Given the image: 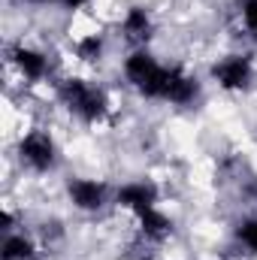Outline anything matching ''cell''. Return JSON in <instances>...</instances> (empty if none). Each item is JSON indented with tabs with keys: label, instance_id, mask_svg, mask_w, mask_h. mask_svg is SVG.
<instances>
[{
	"label": "cell",
	"instance_id": "6da1fadb",
	"mask_svg": "<svg viewBox=\"0 0 257 260\" xmlns=\"http://www.w3.org/2000/svg\"><path fill=\"white\" fill-rule=\"evenodd\" d=\"M121 79L130 91L148 103L188 109L203 97V82L182 64H164L151 49H133L121 61Z\"/></svg>",
	"mask_w": 257,
	"mask_h": 260
},
{
	"label": "cell",
	"instance_id": "5b68a950",
	"mask_svg": "<svg viewBox=\"0 0 257 260\" xmlns=\"http://www.w3.org/2000/svg\"><path fill=\"white\" fill-rule=\"evenodd\" d=\"M64 194H67V203L76 212L97 215V212H103L112 203L115 188H109V182L94 179V176H70L67 185H64Z\"/></svg>",
	"mask_w": 257,
	"mask_h": 260
},
{
	"label": "cell",
	"instance_id": "9c48e42d",
	"mask_svg": "<svg viewBox=\"0 0 257 260\" xmlns=\"http://www.w3.org/2000/svg\"><path fill=\"white\" fill-rule=\"evenodd\" d=\"M133 221H136V239L145 242V245H151V248L164 245L173 236V230H176V221L160 206H151V209L133 215Z\"/></svg>",
	"mask_w": 257,
	"mask_h": 260
},
{
	"label": "cell",
	"instance_id": "4fadbf2b",
	"mask_svg": "<svg viewBox=\"0 0 257 260\" xmlns=\"http://www.w3.org/2000/svg\"><path fill=\"white\" fill-rule=\"evenodd\" d=\"M233 242L242 248V254L257 260V215H242L233 224Z\"/></svg>",
	"mask_w": 257,
	"mask_h": 260
},
{
	"label": "cell",
	"instance_id": "9a60e30c",
	"mask_svg": "<svg viewBox=\"0 0 257 260\" xmlns=\"http://www.w3.org/2000/svg\"><path fill=\"white\" fill-rule=\"evenodd\" d=\"M21 3H27V6H61V0H21Z\"/></svg>",
	"mask_w": 257,
	"mask_h": 260
},
{
	"label": "cell",
	"instance_id": "52a82bcc",
	"mask_svg": "<svg viewBox=\"0 0 257 260\" xmlns=\"http://www.w3.org/2000/svg\"><path fill=\"white\" fill-rule=\"evenodd\" d=\"M157 34V21H154V12L142 3H133L124 9V15L118 18V40L127 46L130 52L133 49H148L151 40Z\"/></svg>",
	"mask_w": 257,
	"mask_h": 260
},
{
	"label": "cell",
	"instance_id": "30bf717a",
	"mask_svg": "<svg viewBox=\"0 0 257 260\" xmlns=\"http://www.w3.org/2000/svg\"><path fill=\"white\" fill-rule=\"evenodd\" d=\"M0 260H40V242H37V236L27 233V230L3 233Z\"/></svg>",
	"mask_w": 257,
	"mask_h": 260
},
{
	"label": "cell",
	"instance_id": "7c38bea8",
	"mask_svg": "<svg viewBox=\"0 0 257 260\" xmlns=\"http://www.w3.org/2000/svg\"><path fill=\"white\" fill-rule=\"evenodd\" d=\"M233 21L236 30L257 46V0H233Z\"/></svg>",
	"mask_w": 257,
	"mask_h": 260
},
{
	"label": "cell",
	"instance_id": "8fae6325",
	"mask_svg": "<svg viewBox=\"0 0 257 260\" xmlns=\"http://www.w3.org/2000/svg\"><path fill=\"white\" fill-rule=\"evenodd\" d=\"M73 55L76 61L85 67H97L106 58V34L100 30H88V34H79L73 40Z\"/></svg>",
	"mask_w": 257,
	"mask_h": 260
},
{
	"label": "cell",
	"instance_id": "5bb4252c",
	"mask_svg": "<svg viewBox=\"0 0 257 260\" xmlns=\"http://www.w3.org/2000/svg\"><path fill=\"white\" fill-rule=\"evenodd\" d=\"M85 6H91V0H61V9H67V12H79Z\"/></svg>",
	"mask_w": 257,
	"mask_h": 260
},
{
	"label": "cell",
	"instance_id": "3957f363",
	"mask_svg": "<svg viewBox=\"0 0 257 260\" xmlns=\"http://www.w3.org/2000/svg\"><path fill=\"white\" fill-rule=\"evenodd\" d=\"M257 79V61L251 52H227L209 67V82L224 94H248Z\"/></svg>",
	"mask_w": 257,
	"mask_h": 260
},
{
	"label": "cell",
	"instance_id": "8992f818",
	"mask_svg": "<svg viewBox=\"0 0 257 260\" xmlns=\"http://www.w3.org/2000/svg\"><path fill=\"white\" fill-rule=\"evenodd\" d=\"M6 61L24 79V85H43L46 79H52V58L43 49L30 46V43H21V40L9 43L6 46Z\"/></svg>",
	"mask_w": 257,
	"mask_h": 260
},
{
	"label": "cell",
	"instance_id": "7a4b0ae2",
	"mask_svg": "<svg viewBox=\"0 0 257 260\" xmlns=\"http://www.w3.org/2000/svg\"><path fill=\"white\" fill-rule=\"evenodd\" d=\"M55 97L67 109L70 118H76L85 127H97L109 118L112 112V100L109 91L85 76H61L55 82Z\"/></svg>",
	"mask_w": 257,
	"mask_h": 260
},
{
	"label": "cell",
	"instance_id": "277c9868",
	"mask_svg": "<svg viewBox=\"0 0 257 260\" xmlns=\"http://www.w3.org/2000/svg\"><path fill=\"white\" fill-rule=\"evenodd\" d=\"M15 157H18V164H21L27 173L46 176V173H52V170L58 167L61 148H58V139H55L52 130L30 127L18 136V142H15Z\"/></svg>",
	"mask_w": 257,
	"mask_h": 260
},
{
	"label": "cell",
	"instance_id": "ba28073f",
	"mask_svg": "<svg viewBox=\"0 0 257 260\" xmlns=\"http://www.w3.org/2000/svg\"><path fill=\"white\" fill-rule=\"evenodd\" d=\"M112 206L127 212L130 218L151 209V206H160V188L151 182V179H130L124 185L115 188V197H112Z\"/></svg>",
	"mask_w": 257,
	"mask_h": 260
}]
</instances>
